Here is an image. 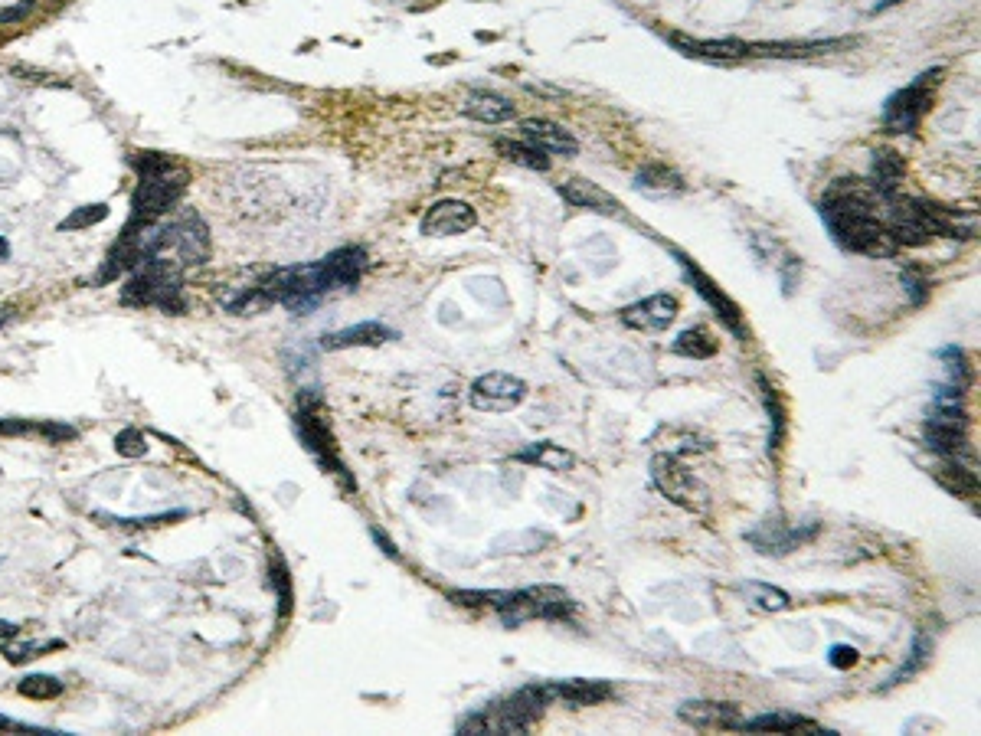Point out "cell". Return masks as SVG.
<instances>
[{"label": "cell", "instance_id": "cell-1", "mask_svg": "<svg viewBox=\"0 0 981 736\" xmlns=\"http://www.w3.org/2000/svg\"><path fill=\"white\" fill-rule=\"evenodd\" d=\"M818 213L831 239L847 252L870 259H890L900 252V243L883 220V193H877L867 180H834L818 203Z\"/></svg>", "mask_w": 981, "mask_h": 736}, {"label": "cell", "instance_id": "cell-2", "mask_svg": "<svg viewBox=\"0 0 981 736\" xmlns=\"http://www.w3.org/2000/svg\"><path fill=\"white\" fill-rule=\"evenodd\" d=\"M138 174L135 193H131V220L128 226H148L157 223L167 210L177 207V200L187 190V167L171 161L167 154L141 151L135 158H128Z\"/></svg>", "mask_w": 981, "mask_h": 736}, {"label": "cell", "instance_id": "cell-3", "mask_svg": "<svg viewBox=\"0 0 981 736\" xmlns=\"http://www.w3.org/2000/svg\"><path fill=\"white\" fill-rule=\"evenodd\" d=\"M550 701H553V697H550V684L520 687V691L501 697V701L481 707L478 714H468L462 723H458V733H478V736H488V733H507V736L527 733V730H534L537 723L543 720Z\"/></svg>", "mask_w": 981, "mask_h": 736}, {"label": "cell", "instance_id": "cell-4", "mask_svg": "<svg viewBox=\"0 0 981 736\" xmlns=\"http://www.w3.org/2000/svg\"><path fill=\"white\" fill-rule=\"evenodd\" d=\"M180 269L164 259H144L131 269V279L121 288V305L131 308H161L167 315L184 311L180 298Z\"/></svg>", "mask_w": 981, "mask_h": 736}, {"label": "cell", "instance_id": "cell-5", "mask_svg": "<svg viewBox=\"0 0 981 736\" xmlns=\"http://www.w3.org/2000/svg\"><path fill=\"white\" fill-rule=\"evenodd\" d=\"M295 432L301 445L308 449V455L318 462L327 475L341 478L347 491H354V478H350L344 458L337 455V445H334V432H331V422H327L324 409L318 393L311 390H301L298 393V406H295Z\"/></svg>", "mask_w": 981, "mask_h": 736}, {"label": "cell", "instance_id": "cell-6", "mask_svg": "<svg viewBox=\"0 0 981 736\" xmlns=\"http://www.w3.org/2000/svg\"><path fill=\"white\" fill-rule=\"evenodd\" d=\"M942 89V69H926L923 76H916L910 86H903L900 92H893L887 105H883V125H887L893 135H913L919 122L926 118V112L936 105V95Z\"/></svg>", "mask_w": 981, "mask_h": 736}, {"label": "cell", "instance_id": "cell-7", "mask_svg": "<svg viewBox=\"0 0 981 736\" xmlns=\"http://www.w3.org/2000/svg\"><path fill=\"white\" fill-rule=\"evenodd\" d=\"M576 602L569 599L560 586H530V589H514L504 596V606L498 609L507 629L527 622V619H553L566 622L573 615Z\"/></svg>", "mask_w": 981, "mask_h": 736}, {"label": "cell", "instance_id": "cell-8", "mask_svg": "<svg viewBox=\"0 0 981 736\" xmlns=\"http://www.w3.org/2000/svg\"><path fill=\"white\" fill-rule=\"evenodd\" d=\"M651 478L671 504H681V508H687V511L704 508V501H707L704 485H700L697 475L690 472V468L677 455H671V452L654 455L651 458Z\"/></svg>", "mask_w": 981, "mask_h": 736}, {"label": "cell", "instance_id": "cell-9", "mask_svg": "<svg viewBox=\"0 0 981 736\" xmlns=\"http://www.w3.org/2000/svg\"><path fill=\"white\" fill-rule=\"evenodd\" d=\"M527 400V383L511 377V373H484L468 390V403L478 413H507Z\"/></svg>", "mask_w": 981, "mask_h": 736}, {"label": "cell", "instance_id": "cell-10", "mask_svg": "<svg viewBox=\"0 0 981 736\" xmlns=\"http://www.w3.org/2000/svg\"><path fill=\"white\" fill-rule=\"evenodd\" d=\"M370 256L363 246H344L327 252L321 262H314V275H318V288L321 295L327 292H341V288H354L363 272H367Z\"/></svg>", "mask_w": 981, "mask_h": 736}, {"label": "cell", "instance_id": "cell-11", "mask_svg": "<svg viewBox=\"0 0 981 736\" xmlns=\"http://www.w3.org/2000/svg\"><path fill=\"white\" fill-rule=\"evenodd\" d=\"M818 534V524L815 521H805V524H789L785 517H769L762 521L756 530H749L746 540L753 544L756 550L769 553V557H782V553H792Z\"/></svg>", "mask_w": 981, "mask_h": 736}, {"label": "cell", "instance_id": "cell-12", "mask_svg": "<svg viewBox=\"0 0 981 736\" xmlns=\"http://www.w3.org/2000/svg\"><path fill=\"white\" fill-rule=\"evenodd\" d=\"M671 256H674V259H677V265H681V269H684L687 282L697 288V295L710 301V308L717 311V318L726 324V328H730L733 334L746 337V324H743L740 308H736V301H730V298H726V295L720 292V288H717V282H713L710 275H704V272H700L697 265H694V259H690V256H684L681 249H674V246H671Z\"/></svg>", "mask_w": 981, "mask_h": 736}, {"label": "cell", "instance_id": "cell-13", "mask_svg": "<svg viewBox=\"0 0 981 736\" xmlns=\"http://www.w3.org/2000/svg\"><path fill=\"white\" fill-rule=\"evenodd\" d=\"M478 213L465 200H439L432 203L429 213L422 216V236L445 239V236H462L468 229H475Z\"/></svg>", "mask_w": 981, "mask_h": 736}, {"label": "cell", "instance_id": "cell-14", "mask_svg": "<svg viewBox=\"0 0 981 736\" xmlns=\"http://www.w3.org/2000/svg\"><path fill=\"white\" fill-rule=\"evenodd\" d=\"M174 252L184 265H203L210 259V226L200 213L187 210L174 220Z\"/></svg>", "mask_w": 981, "mask_h": 736}, {"label": "cell", "instance_id": "cell-15", "mask_svg": "<svg viewBox=\"0 0 981 736\" xmlns=\"http://www.w3.org/2000/svg\"><path fill=\"white\" fill-rule=\"evenodd\" d=\"M677 318V298L674 295H651L641 298L638 305H628L622 311V321L635 331H648V334H661L668 331Z\"/></svg>", "mask_w": 981, "mask_h": 736}, {"label": "cell", "instance_id": "cell-16", "mask_svg": "<svg viewBox=\"0 0 981 736\" xmlns=\"http://www.w3.org/2000/svg\"><path fill=\"white\" fill-rule=\"evenodd\" d=\"M520 141H527L530 148L543 154H556V158H573L579 151L576 138L563 125L550 122V118H524L520 122Z\"/></svg>", "mask_w": 981, "mask_h": 736}, {"label": "cell", "instance_id": "cell-17", "mask_svg": "<svg viewBox=\"0 0 981 736\" xmlns=\"http://www.w3.org/2000/svg\"><path fill=\"white\" fill-rule=\"evenodd\" d=\"M677 717L694 730H736L743 720L740 707L726 701H687L677 707Z\"/></svg>", "mask_w": 981, "mask_h": 736}, {"label": "cell", "instance_id": "cell-18", "mask_svg": "<svg viewBox=\"0 0 981 736\" xmlns=\"http://www.w3.org/2000/svg\"><path fill=\"white\" fill-rule=\"evenodd\" d=\"M560 197L576 210L622 216V203L615 200L609 190H602L599 184H592V180H586V177H569L566 184H560Z\"/></svg>", "mask_w": 981, "mask_h": 736}, {"label": "cell", "instance_id": "cell-19", "mask_svg": "<svg viewBox=\"0 0 981 736\" xmlns=\"http://www.w3.org/2000/svg\"><path fill=\"white\" fill-rule=\"evenodd\" d=\"M396 331L386 328L383 321H360L354 328L344 331H331L321 337V351H347V347H380L396 341Z\"/></svg>", "mask_w": 981, "mask_h": 736}, {"label": "cell", "instance_id": "cell-20", "mask_svg": "<svg viewBox=\"0 0 981 736\" xmlns=\"http://www.w3.org/2000/svg\"><path fill=\"white\" fill-rule=\"evenodd\" d=\"M736 730H746V733H795V736L815 733V736H834L831 730L818 727V723L811 720V717L789 714V710H769V714H756V717H749V720H740V727H736Z\"/></svg>", "mask_w": 981, "mask_h": 736}, {"label": "cell", "instance_id": "cell-21", "mask_svg": "<svg viewBox=\"0 0 981 736\" xmlns=\"http://www.w3.org/2000/svg\"><path fill=\"white\" fill-rule=\"evenodd\" d=\"M668 43L674 50L697 56V59H710V63H736V59H746V40H733V36H723V40H690V36L671 33Z\"/></svg>", "mask_w": 981, "mask_h": 736}, {"label": "cell", "instance_id": "cell-22", "mask_svg": "<svg viewBox=\"0 0 981 736\" xmlns=\"http://www.w3.org/2000/svg\"><path fill=\"white\" fill-rule=\"evenodd\" d=\"M932 478L939 481L942 488L952 491L955 498H975L978 494V475H975V468L965 462V458H942V462L932 468Z\"/></svg>", "mask_w": 981, "mask_h": 736}, {"label": "cell", "instance_id": "cell-23", "mask_svg": "<svg viewBox=\"0 0 981 736\" xmlns=\"http://www.w3.org/2000/svg\"><path fill=\"white\" fill-rule=\"evenodd\" d=\"M514 462L537 465V468H547V472L563 475L569 468H576V455L556 442H534V445H527V449L514 452Z\"/></svg>", "mask_w": 981, "mask_h": 736}, {"label": "cell", "instance_id": "cell-24", "mask_svg": "<svg viewBox=\"0 0 981 736\" xmlns=\"http://www.w3.org/2000/svg\"><path fill=\"white\" fill-rule=\"evenodd\" d=\"M550 697L553 701L573 704V707H589V704L609 701L612 684L609 681H556V684H550Z\"/></svg>", "mask_w": 981, "mask_h": 736}, {"label": "cell", "instance_id": "cell-25", "mask_svg": "<svg viewBox=\"0 0 981 736\" xmlns=\"http://www.w3.org/2000/svg\"><path fill=\"white\" fill-rule=\"evenodd\" d=\"M465 115H471L475 122H484V125H504L517 115V108L511 99H504V95L471 92L465 99Z\"/></svg>", "mask_w": 981, "mask_h": 736}, {"label": "cell", "instance_id": "cell-26", "mask_svg": "<svg viewBox=\"0 0 981 736\" xmlns=\"http://www.w3.org/2000/svg\"><path fill=\"white\" fill-rule=\"evenodd\" d=\"M635 187L641 193H648V197H677V193H684V177L674 174L671 167L645 164L635 174Z\"/></svg>", "mask_w": 981, "mask_h": 736}, {"label": "cell", "instance_id": "cell-27", "mask_svg": "<svg viewBox=\"0 0 981 736\" xmlns=\"http://www.w3.org/2000/svg\"><path fill=\"white\" fill-rule=\"evenodd\" d=\"M906 177V164L900 161L896 151H877L874 154V164H870V177L867 184L874 187L877 193H896Z\"/></svg>", "mask_w": 981, "mask_h": 736}, {"label": "cell", "instance_id": "cell-28", "mask_svg": "<svg viewBox=\"0 0 981 736\" xmlns=\"http://www.w3.org/2000/svg\"><path fill=\"white\" fill-rule=\"evenodd\" d=\"M671 351L681 354V357H690V360H707V357H713L720 351V344L713 341V334L704 331V328H687L671 344Z\"/></svg>", "mask_w": 981, "mask_h": 736}, {"label": "cell", "instance_id": "cell-29", "mask_svg": "<svg viewBox=\"0 0 981 736\" xmlns=\"http://www.w3.org/2000/svg\"><path fill=\"white\" fill-rule=\"evenodd\" d=\"M740 593L746 596L749 606H756V609H762V612H782V609H789V606H792L789 593H782V589L766 586V583H743Z\"/></svg>", "mask_w": 981, "mask_h": 736}, {"label": "cell", "instance_id": "cell-30", "mask_svg": "<svg viewBox=\"0 0 981 736\" xmlns=\"http://www.w3.org/2000/svg\"><path fill=\"white\" fill-rule=\"evenodd\" d=\"M17 691L23 697H33V701H53V697L63 694V681L53 678V674H30L17 684Z\"/></svg>", "mask_w": 981, "mask_h": 736}, {"label": "cell", "instance_id": "cell-31", "mask_svg": "<svg viewBox=\"0 0 981 736\" xmlns=\"http://www.w3.org/2000/svg\"><path fill=\"white\" fill-rule=\"evenodd\" d=\"M498 148H501L514 164L534 167V171H547V167H550V158H547V154L537 151V148H530V144H524V141H498Z\"/></svg>", "mask_w": 981, "mask_h": 736}, {"label": "cell", "instance_id": "cell-32", "mask_svg": "<svg viewBox=\"0 0 981 736\" xmlns=\"http://www.w3.org/2000/svg\"><path fill=\"white\" fill-rule=\"evenodd\" d=\"M929 655H932V638H929L926 632H916V635H913V648H910V661H906V665L893 674V681H890V684H903V678H910L913 671H919V668L926 665ZM890 684H887V687H890Z\"/></svg>", "mask_w": 981, "mask_h": 736}, {"label": "cell", "instance_id": "cell-33", "mask_svg": "<svg viewBox=\"0 0 981 736\" xmlns=\"http://www.w3.org/2000/svg\"><path fill=\"white\" fill-rule=\"evenodd\" d=\"M102 220H108V203H86V207H76L63 223H59V229L63 233H69V229H89V226H99Z\"/></svg>", "mask_w": 981, "mask_h": 736}, {"label": "cell", "instance_id": "cell-34", "mask_svg": "<svg viewBox=\"0 0 981 736\" xmlns=\"http://www.w3.org/2000/svg\"><path fill=\"white\" fill-rule=\"evenodd\" d=\"M272 586L278 593V615L292 612V579H288V566L282 563V557H272Z\"/></svg>", "mask_w": 981, "mask_h": 736}, {"label": "cell", "instance_id": "cell-35", "mask_svg": "<svg viewBox=\"0 0 981 736\" xmlns=\"http://www.w3.org/2000/svg\"><path fill=\"white\" fill-rule=\"evenodd\" d=\"M762 400H766V409H769V416H772V436H769V449L775 452L779 449V442H782V429H785V409L782 403L775 400V390H769V383L762 380Z\"/></svg>", "mask_w": 981, "mask_h": 736}, {"label": "cell", "instance_id": "cell-36", "mask_svg": "<svg viewBox=\"0 0 981 736\" xmlns=\"http://www.w3.org/2000/svg\"><path fill=\"white\" fill-rule=\"evenodd\" d=\"M53 648H63V642H59V638H46V642L7 645V661H14V665H20V661H30V658L40 655V651H53Z\"/></svg>", "mask_w": 981, "mask_h": 736}, {"label": "cell", "instance_id": "cell-37", "mask_svg": "<svg viewBox=\"0 0 981 736\" xmlns=\"http://www.w3.org/2000/svg\"><path fill=\"white\" fill-rule=\"evenodd\" d=\"M115 449H118V455H125V458H141L144 452H148V442H144V436L138 429H121L115 436Z\"/></svg>", "mask_w": 981, "mask_h": 736}, {"label": "cell", "instance_id": "cell-38", "mask_svg": "<svg viewBox=\"0 0 981 736\" xmlns=\"http://www.w3.org/2000/svg\"><path fill=\"white\" fill-rule=\"evenodd\" d=\"M27 432H40V426L27 419H0V436H27Z\"/></svg>", "mask_w": 981, "mask_h": 736}, {"label": "cell", "instance_id": "cell-39", "mask_svg": "<svg viewBox=\"0 0 981 736\" xmlns=\"http://www.w3.org/2000/svg\"><path fill=\"white\" fill-rule=\"evenodd\" d=\"M831 665L834 668H854L857 665V651L854 648H847V645H834L831 648Z\"/></svg>", "mask_w": 981, "mask_h": 736}, {"label": "cell", "instance_id": "cell-40", "mask_svg": "<svg viewBox=\"0 0 981 736\" xmlns=\"http://www.w3.org/2000/svg\"><path fill=\"white\" fill-rule=\"evenodd\" d=\"M33 10V0H20L17 7H10V10H0V23H17L23 20Z\"/></svg>", "mask_w": 981, "mask_h": 736}, {"label": "cell", "instance_id": "cell-41", "mask_svg": "<svg viewBox=\"0 0 981 736\" xmlns=\"http://www.w3.org/2000/svg\"><path fill=\"white\" fill-rule=\"evenodd\" d=\"M373 540H377V544L383 547V553H386V557H393V560H399V553H396V547L390 544V540H386V537H383V530H373Z\"/></svg>", "mask_w": 981, "mask_h": 736}, {"label": "cell", "instance_id": "cell-42", "mask_svg": "<svg viewBox=\"0 0 981 736\" xmlns=\"http://www.w3.org/2000/svg\"><path fill=\"white\" fill-rule=\"evenodd\" d=\"M17 635H20V629L14 622H0V638H17Z\"/></svg>", "mask_w": 981, "mask_h": 736}, {"label": "cell", "instance_id": "cell-43", "mask_svg": "<svg viewBox=\"0 0 981 736\" xmlns=\"http://www.w3.org/2000/svg\"><path fill=\"white\" fill-rule=\"evenodd\" d=\"M10 315H14V308H10V305H4V308H0V328H4V324L10 321Z\"/></svg>", "mask_w": 981, "mask_h": 736}, {"label": "cell", "instance_id": "cell-44", "mask_svg": "<svg viewBox=\"0 0 981 736\" xmlns=\"http://www.w3.org/2000/svg\"><path fill=\"white\" fill-rule=\"evenodd\" d=\"M10 256V246H7V239L0 236V259H7Z\"/></svg>", "mask_w": 981, "mask_h": 736}, {"label": "cell", "instance_id": "cell-45", "mask_svg": "<svg viewBox=\"0 0 981 736\" xmlns=\"http://www.w3.org/2000/svg\"><path fill=\"white\" fill-rule=\"evenodd\" d=\"M883 4H896V0H883Z\"/></svg>", "mask_w": 981, "mask_h": 736}]
</instances>
